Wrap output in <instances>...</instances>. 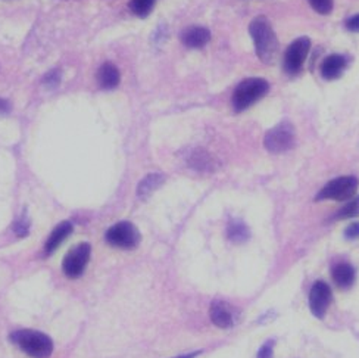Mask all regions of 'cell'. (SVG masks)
Returning <instances> with one entry per match:
<instances>
[{
	"label": "cell",
	"mask_w": 359,
	"mask_h": 358,
	"mask_svg": "<svg viewBox=\"0 0 359 358\" xmlns=\"http://www.w3.org/2000/svg\"><path fill=\"white\" fill-rule=\"evenodd\" d=\"M211 40V33L203 27H190L182 33V41L190 49H201Z\"/></svg>",
	"instance_id": "12"
},
{
	"label": "cell",
	"mask_w": 359,
	"mask_h": 358,
	"mask_svg": "<svg viewBox=\"0 0 359 358\" xmlns=\"http://www.w3.org/2000/svg\"><path fill=\"white\" fill-rule=\"evenodd\" d=\"M121 76H119V71L114 64H103L97 71V83L104 91H111L119 84Z\"/></svg>",
	"instance_id": "15"
},
{
	"label": "cell",
	"mask_w": 359,
	"mask_h": 358,
	"mask_svg": "<svg viewBox=\"0 0 359 358\" xmlns=\"http://www.w3.org/2000/svg\"><path fill=\"white\" fill-rule=\"evenodd\" d=\"M332 277L341 289H349L355 283V268L348 263H339L332 268Z\"/></svg>",
	"instance_id": "13"
},
{
	"label": "cell",
	"mask_w": 359,
	"mask_h": 358,
	"mask_svg": "<svg viewBox=\"0 0 359 358\" xmlns=\"http://www.w3.org/2000/svg\"><path fill=\"white\" fill-rule=\"evenodd\" d=\"M346 67H348L346 56L339 55V53L328 55L321 62V68H320L321 76H323V79H325L328 81L337 80L341 77V74L345 72Z\"/></svg>",
	"instance_id": "11"
},
{
	"label": "cell",
	"mask_w": 359,
	"mask_h": 358,
	"mask_svg": "<svg viewBox=\"0 0 359 358\" xmlns=\"http://www.w3.org/2000/svg\"><path fill=\"white\" fill-rule=\"evenodd\" d=\"M309 51H311V40L308 37L296 39L287 48L286 53H284V59H283L284 72L289 74V76H296V74L301 72Z\"/></svg>",
	"instance_id": "6"
},
{
	"label": "cell",
	"mask_w": 359,
	"mask_h": 358,
	"mask_svg": "<svg viewBox=\"0 0 359 358\" xmlns=\"http://www.w3.org/2000/svg\"><path fill=\"white\" fill-rule=\"evenodd\" d=\"M332 289L327 283L318 280L312 285L309 292V310L317 319H323L332 304Z\"/></svg>",
	"instance_id": "9"
},
{
	"label": "cell",
	"mask_w": 359,
	"mask_h": 358,
	"mask_svg": "<svg viewBox=\"0 0 359 358\" xmlns=\"http://www.w3.org/2000/svg\"><path fill=\"white\" fill-rule=\"evenodd\" d=\"M269 91V84L264 79H246L236 87L233 93V107L237 112L246 111L253 103L262 99Z\"/></svg>",
	"instance_id": "3"
},
{
	"label": "cell",
	"mask_w": 359,
	"mask_h": 358,
	"mask_svg": "<svg viewBox=\"0 0 359 358\" xmlns=\"http://www.w3.org/2000/svg\"><path fill=\"white\" fill-rule=\"evenodd\" d=\"M156 0H131L130 9L134 15H137L140 18H146L149 13L152 12Z\"/></svg>",
	"instance_id": "18"
},
{
	"label": "cell",
	"mask_w": 359,
	"mask_h": 358,
	"mask_svg": "<svg viewBox=\"0 0 359 358\" xmlns=\"http://www.w3.org/2000/svg\"><path fill=\"white\" fill-rule=\"evenodd\" d=\"M358 216H359V195L349 199L346 205H343L336 217L339 220H346V218H353Z\"/></svg>",
	"instance_id": "20"
},
{
	"label": "cell",
	"mask_w": 359,
	"mask_h": 358,
	"mask_svg": "<svg viewBox=\"0 0 359 358\" xmlns=\"http://www.w3.org/2000/svg\"><path fill=\"white\" fill-rule=\"evenodd\" d=\"M199 354H201V351H196V352H190V354L180 355V357H175V358H196Z\"/></svg>",
	"instance_id": "28"
},
{
	"label": "cell",
	"mask_w": 359,
	"mask_h": 358,
	"mask_svg": "<svg viewBox=\"0 0 359 358\" xmlns=\"http://www.w3.org/2000/svg\"><path fill=\"white\" fill-rule=\"evenodd\" d=\"M308 4L317 13L328 15V13H332V11H333L334 0H308Z\"/></svg>",
	"instance_id": "21"
},
{
	"label": "cell",
	"mask_w": 359,
	"mask_h": 358,
	"mask_svg": "<svg viewBox=\"0 0 359 358\" xmlns=\"http://www.w3.org/2000/svg\"><path fill=\"white\" fill-rule=\"evenodd\" d=\"M90 251H92V248L88 244H80L67 253V257L62 261V272L67 277L77 279L84 273L90 260Z\"/></svg>",
	"instance_id": "8"
},
{
	"label": "cell",
	"mask_w": 359,
	"mask_h": 358,
	"mask_svg": "<svg viewBox=\"0 0 359 358\" xmlns=\"http://www.w3.org/2000/svg\"><path fill=\"white\" fill-rule=\"evenodd\" d=\"M11 340L21 351L33 358H49L53 352L52 339L37 331H17L11 335Z\"/></svg>",
	"instance_id": "2"
},
{
	"label": "cell",
	"mask_w": 359,
	"mask_h": 358,
	"mask_svg": "<svg viewBox=\"0 0 359 358\" xmlns=\"http://www.w3.org/2000/svg\"><path fill=\"white\" fill-rule=\"evenodd\" d=\"M346 239L349 241H355V239H359V223H352L351 226H348L346 232H345Z\"/></svg>",
	"instance_id": "25"
},
{
	"label": "cell",
	"mask_w": 359,
	"mask_h": 358,
	"mask_svg": "<svg viewBox=\"0 0 359 358\" xmlns=\"http://www.w3.org/2000/svg\"><path fill=\"white\" fill-rule=\"evenodd\" d=\"M107 242L121 249H134L140 244V233L128 221L116 223L107 232Z\"/></svg>",
	"instance_id": "7"
},
{
	"label": "cell",
	"mask_w": 359,
	"mask_h": 358,
	"mask_svg": "<svg viewBox=\"0 0 359 358\" xmlns=\"http://www.w3.org/2000/svg\"><path fill=\"white\" fill-rule=\"evenodd\" d=\"M249 33L255 43L258 58L264 64H273L278 53V39L273 25L265 17H258L249 25Z\"/></svg>",
	"instance_id": "1"
},
{
	"label": "cell",
	"mask_w": 359,
	"mask_h": 358,
	"mask_svg": "<svg viewBox=\"0 0 359 358\" xmlns=\"http://www.w3.org/2000/svg\"><path fill=\"white\" fill-rule=\"evenodd\" d=\"M163 182H165V177H163V174L154 173V174L146 175L137 187L139 198L144 199L147 197H151L158 187H161L163 185Z\"/></svg>",
	"instance_id": "16"
},
{
	"label": "cell",
	"mask_w": 359,
	"mask_h": 358,
	"mask_svg": "<svg viewBox=\"0 0 359 358\" xmlns=\"http://www.w3.org/2000/svg\"><path fill=\"white\" fill-rule=\"evenodd\" d=\"M274 357V342L268 340L264 344L258 352V358H273Z\"/></svg>",
	"instance_id": "24"
},
{
	"label": "cell",
	"mask_w": 359,
	"mask_h": 358,
	"mask_svg": "<svg viewBox=\"0 0 359 358\" xmlns=\"http://www.w3.org/2000/svg\"><path fill=\"white\" fill-rule=\"evenodd\" d=\"M346 28L352 33H359V13L353 15L346 21Z\"/></svg>",
	"instance_id": "26"
},
{
	"label": "cell",
	"mask_w": 359,
	"mask_h": 358,
	"mask_svg": "<svg viewBox=\"0 0 359 358\" xmlns=\"http://www.w3.org/2000/svg\"><path fill=\"white\" fill-rule=\"evenodd\" d=\"M359 180L353 175H341L328 182L317 195V201H349L358 192Z\"/></svg>",
	"instance_id": "4"
},
{
	"label": "cell",
	"mask_w": 359,
	"mask_h": 358,
	"mask_svg": "<svg viewBox=\"0 0 359 358\" xmlns=\"http://www.w3.org/2000/svg\"><path fill=\"white\" fill-rule=\"evenodd\" d=\"M71 233H72V225L69 221H62L61 225H57L53 229V232L50 233L48 242H46V246H44V252H46V256L53 253L59 248V245H61Z\"/></svg>",
	"instance_id": "14"
},
{
	"label": "cell",
	"mask_w": 359,
	"mask_h": 358,
	"mask_svg": "<svg viewBox=\"0 0 359 358\" xmlns=\"http://www.w3.org/2000/svg\"><path fill=\"white\" fill-rule=\"evenodd\" d=\"M296 134L290 123H280L269 130L264 138V146L268 152L283 154L294 146Z\"/></svg>",
	"instance_id": "5"
},
{
	"label": "cell",
	"mask_w": 359,
	"mask_h": 358,
	"mask_svg": "<svg viewBox=\"0 0 359 358\" xmlns=\"http://www.w3.org/2000/svg\"><path fill=\"white\" fill-rule=\"evenodd\" d=\"M229 237L234 244L245 242L249 237V230L242 221H233L229 226Z\"/></svg>",
	"instance_id": "19"
},
{
	"label": "cell",
	"mask_w": 359,
	"mask_h": 358,
	"mask_svg": "<svg viewBox=\"0 0 359 358\" xmlns=\"http://www.w3.org/2000/svg\"><path fill=\"white\" fill-rule=\"evenodd\" d=\"M189 166L199 171H211L214 168V159L202 149H196L189 157Z\"/></svg>",
	"instance_id": "17"
},
{
	"label": "cell",
	"mask_w": 359,
	"mask_h": 358,
	"mask_svg": "<svg viewBox=\"0 0 359 358\" xmlns=\"http://www.w3.org/2000/svg\"><path fill=\"white\" fill-rule=\"evenodd\" d=\"M13 229H15V233H17L20 237H24V236L28 234V232H29V221H28L25 214L17 220Z\"/></svg>",
	"instance_id": "23"
},
{
	"label": "cell",
	"mask_w": 359,
	"mask_h": 358,
	"mask_svg": "<svg viewBox=\"0 0 359 358\" xmlns=\"http://www.w3.org/2000/svg\"><path fill=\"white\" fill-rule=\"evenodd\" d=\"M9 111H11V103L8 100L0 98V115L8 114Z\"/></svg>",
	"instance_id": "27"
},
{
	"label": "cell",
	"mask_w": 359,
	"mask_h": 358,
	"mask_svg": "<svg viewBox=\"0 0 359 358\" xmlns=\"http://www.w3.org/2000/svg\"><path fill=\"white\" fill-rule=\"evenodd\" d=\"M43 86L49 88V91H55V88L61 84V71L59 69H50L46 76L41 80Z\"/></svg>",
	"instance_id": "22"
},
{
	"label": "cell",
	"mask_w": 359,
	"mask_h": 358,
	"mask_svg": "<svg viewBox=\"0 0 359 358\" xmlns=\"http://www.w3.org/2000/svg\"><path fill=\"white\" fill-rule=\"evenodd\" d=\"M209 316H211L212 323L221 329H229V327L234 326L236 321V311L234 308L224 303V301H214L209 308Z\"/></svg>",
	"instance_id": "10"
}]
</instances>
